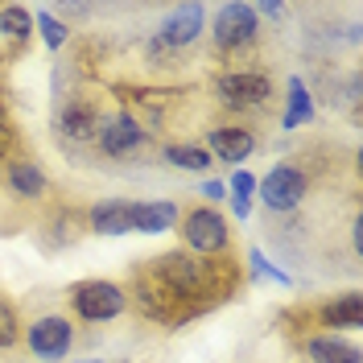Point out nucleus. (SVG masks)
<instances>
[{"label":"nucleus","mask_w":363,"mask_h":363,"mask_svg":"<svg viewBox=\"0 0 363 363\" xmlns=\"http://www.w3.org/2000/svg\"><path fill=\"white\" fill-rule=\"evenodd\" d=\"M124 310H128V289L120 281L91 277V281H79L70 289V314L79 318V322L104 326V322H116Z\"/></svg>","instance_id":"2"},{"label":"nucleus","mask_w":363,"mask_h":363,"mask_svg":"<svg viewBox=\"0 0 363 363\" xmlns=\"http://www.w3.org/2000/svg\"><path fill=\"white\" fill-rule=\"evenodd\" d=\"M104 108L95 95H83V91H67L62 104H58V116H54V128L62 140L70 145H95L99 136V124H104Z\"/></svg>","instance_id":"6"},{"label":"nucleus","mask_w":363,"mask_h":363,"mask_svg":"<svg viewBox=\"0 0 363 363\" xmlns=\"http://www.w3.org/2000/svg\"><path fill=\"white\" fill-rule=\"evenodd\" d=\"M83 363H104V359H83Z\"/></svg>","instance_id":"27"},{"label":"nucleus","mask_w":363,"mask_h":363,"mask_svg":"<svg viewBox=\"0 0 363 363\" xmlns=\"http://www.w3.org/2000/svg\"><path fill=\"white\" fill-rule=\"evenodd\" d=\"M0 38L4 42H29L33 38V13L25 4H0Z\"/></svg>","instance_id":"18"},{"label":"nucleus","mask_w":363,"mask_h":363,"mask_svg":"<svg viewBox=\"0 0 363 363\" xmlns=\"http://www.w3.org/2000/svg\"><path fill=\"white\" fill-rule=\"evenodd\" d=\"M87 227L95 235H104V240L133 235L136 231V203L133 199H99L87 211Z\"/></svg>","instance_id":"11"},{"label":"nucleus","mask_w":363,"mask_h":363,"mask_svg":"<svg viewBox=\"0 0 363 363\" xmlns=\"http://www.w3.org/2000/svg\"><path fill=\"white\" fill-rule=\"evenodd\" d=\"M178 235H182V248L190 252V256L215 260V256H223L227 244H231V223H227V215L219 206L199 203L178 219Z\"/></svg>","instance_id":"1"},{"label":"nucleus","mask_w":363,"mask_h":363,"mask_svg":"<svg viewBox=\"0 0 363 363\" xmlns=\"http://www.w3.org/2000/svg\"><path fill=\"white\" fill-rule=\"evenodd\" d=\"M21 330L25 326H21V318H17V306L0 294V351L17 347V342H21Z\"/></svg>","instance_id":"20"},{"label":"nucleus","mask_w":363,"mask_h":363,"mask_svg":"<svg viewBox=\"0 0 363 363\" xmlns=\"http://www.w3.org/2000/svg\"><path fill=\"white\" fill-rule=\"evenodd\" d=\"M17 145H21L17 124H13V120H9V112L0 108V165H9V161L17 157Z\"/></svg>","instance_id":"22"},{"label":"nucleus","mask_w":363,"mask_h":363,"mask_svg":"<svg viewBox=\"0 0 363 363\" xmlns=\"http://www.w3.org/2000/svg\"><path fill=\"white\" fill-rule=\"evenodd\" d=\"M227 199H256V174L252 169H231L227 178Z\"/></svg>","instance_id":"23"},{"label":"nucleus","mask_w":363,"mask_h":363,"mask_svg":"<svg viewBox=\"0 0 363 363\" xmlns=\"http://www.w3.org/2000/svg\"><path fill=\"white\" fill-rule=\"evenodd\" d=\"M260 38V17L248 0H227L211 17V42L219 54H244Z\"/></svg>","instance_id":"5"},{"label":"nucleus","mask_w":363,"mask_h":363,"mask_svg":"<svg viewBox=\"0 0 363 363\" xmlns=\"http://www.w3.org/2000/svg\"><path fill=\"white\" fill-rule=\"evenodd\" d=\"M33 33H38V38L45 42V50H54V54L70 42V25L58 21L50 9H38V17H33Z\"/></svg>","instance_id":"19"},{"label":"nucleus","mask_w":363,"mask_h":363,"mask_svg":"<svg viewBox=\"0 0 363 363\" xmlns=\"http://www.w3.org/2000/svg\"><path fill=\"white\" fill-rule=\"evenodd\" d=\"M4 186H9V194L21 199V203H42L45 194H50L45 169L38 165V161H29V157H13L9 165H4Z\"/></svg>","instance_id":"12"},{"label":"nucleus","mask_w":363,"mask_h":363,"mask_svg":"<svg viewBox=\"0 0 363 363\" xmlns=\"http://www.w3.org/2000/svg\"><path fill=\"white\" fill-rule=\"evenodd\" d=\"M256 199L272 215H294L310 199V174L294 161H277L264 178H256Z\"/></svg>","instance_id":"3"},{"label":"nucleus","mask_w":363,"mask_h":363,"mask_svg":"<svg viewBox=\"0 0 363 363\" xmlns=\"http://www.w3.org/2000/svg\"><path fill=\"white\" fill-rule=\"evenodd\" d=\"M145 140H149V128H145V120L128 108H116V112L104 116V124H99V136H95V145H99V153L112 161H124L133 157L136 149H145Z\"/></svg>","instance_id":"7"},{"label":"nucleus","mask_w":363,"mask_h":363,"mask_svg":"<svg viewBox=\"0 0 363 363\" xmlns=\"http://www.w3.org/2000/svg\"><path fill=\"white\" fill-rule=\"evenodd\" d=\"M227 203H231V215H235L240 223H248V219H252V203H248V199H227Z\"/></svg>","instance_id":"26"},{"label":"nucleus","mask_w":363,"mask_h":363,"mask_svg":"<svg viewBox=\"0 0 363 363\" xmlns=\"http://www.w3.org/2000/svg\"><path fill=\"white\" fill-rule=\"evenodd\" d=\"M301 351H306V359L310 363H363V351L355 335H330V330H322V335H310V339L301 342Z\"/></svg>","instance_id":"13"},{"label":"nucleus","mask_w":363,"mask_h":363,"mask_svg":"<svg viewBox=\"0 0 363 363\" xmlns=\"http://www.w3.org/2000/svg\"><path fill=\"white\" fill-rule=\"evenodd\" d=\"M248 260H252V269H256V277H264V281H272V285H294V277H289L285 269H277L260 248H248Z\"/></svg>","instance_id":"21"},{"label":"nucleus","mask_w":363,"mask_h":363,"mask_svg":"<svg viewBox=\"0 0 363 363\" xmlns=\"http://www.w3.org/2000/svg\"><path fill=\"white\" fill-rule=\"evenodd\" d=\"M199 194H203V199H206V206L223 203V199H227V182H219V178H206V182H203V190H199Z\"/></svg>","instance_id":"24"},{"label":"nucleus","mask_w":363,"mask_h":363,"mask_svg":"<svg viewBox=\"0 0 363 363\" xmlns=\"http://www.w3.org/2000/svg\"><path fill=\"white\" fill-rule=\"evenodd\" d=\"M318 322L330 326V335H355V330L363 326V297L355 294V289L330 297V301L318 310Z\"/></svg>","instance_id":"14"},{"label":"nucleus","mask_w":363,"mask_h":363,"mask_svg":"<svg viewBox=\"0 0 363 363\" xmlns=\"http://www.w3.org/2000/svg\"><path fill=\"white\" fill-rule=\"evenodd\" d=\"M256 9V17H269V21H281L285 17V4L281 0H260V4H252Z\"/></svg>","instance_id":"25"},{"label":"nucleus","mask_w":363,"mask_h":363,"mask_svg":"<svg viewBox=\"0 0 363 363\" xmlns=\"http://www.w3.org/2000/svg\"><path fill=\"white\" fill-rule=\"evenodd\" d=\"M21 339L38 359H67L74 347V322L67 314H42L21 330Z\"/></svg>","instance_id":"8"},{"label":"nucleus","mask_w":363,"mask_h":363,"mask_svg":"<svg viewBox=\"0 0 363 363\" xmlns=\"http://www.w3.org/2000/svg\"><path fill=\"white\" fill-rule=\"evenodd\" d=\"M206 153L211 161H223L231 169H244V161L256 153V133H252L248 124H215V128H206Z\"/></svg>","instance_id":"9"},{"label":"nucleus","mask_w":363,"mask_h":363,"mask_svg":"<svg viewBox=\"0 0 363 363\" xmlns=\"http://www.w3.org/2000/svg\"><path fill=\"white\" fill-rule=\"evenodd\" d=\"M215 95L227 112H260L272 99V74L256 67H231L215 79Z\"/></svg>","instance_id":"4"},{"label":"nucleus","mask_w":363,"mask_h":363,"mask_svg":"<svg viewBox=\"0 0 363 363\" xmlns=\"http://www.w3.org/2000/svg\"><path fill=\"white\" fill-rule=\"evenodd\" d=\"M182 206L174 199H149V203H136V231L140 235H165V231H178Z\"/></svg>","instance_id":"16"},{"label":"nucleus","mask_w":363,"mask_h":363,"mask_svg":"<svg viewBox=\"0 0 363 363\" xmlns=\"http://www.w3.org/2000/svg\"><path fill=\"white\" fill-rule=\"evenodd\" d=\"M206 29V9L203 4H178V9H169L157 25V45L165 50H186V45H194L203 38Z\"/></svg>","instance_id":"10"},{"label":"nucleus","mask_w":363,"mask_h":363,"mask_svg":"<svg viewBox=\"0 0 363 363\" xmlns=\"http://www.w3.org/2000/svg\"><path fill=\"white\" fill-rule=\"evenodd\" d=\"M161 157H165V165H174V169H186V174H206L215 161H211V153H206L199 140H169L165 149H161Z\"/></svg>","instance_id":"17"},{"label":"nucleus","mask_w":363,"mask_h":363,"mask_svg":"<svg viewBox=\"0 0 363 363\" xmlns=\"http://www.w3.org/2000/svg\"><path fill=\"white\" fill-rule=\"evenodd\" d=\"M314 95H310V87L301 83V74H294L289 79V87H285V112H281V128L285 133H297V128H310L314 124Z\"/></svg>","instance_id":"15"}]
</instances>
